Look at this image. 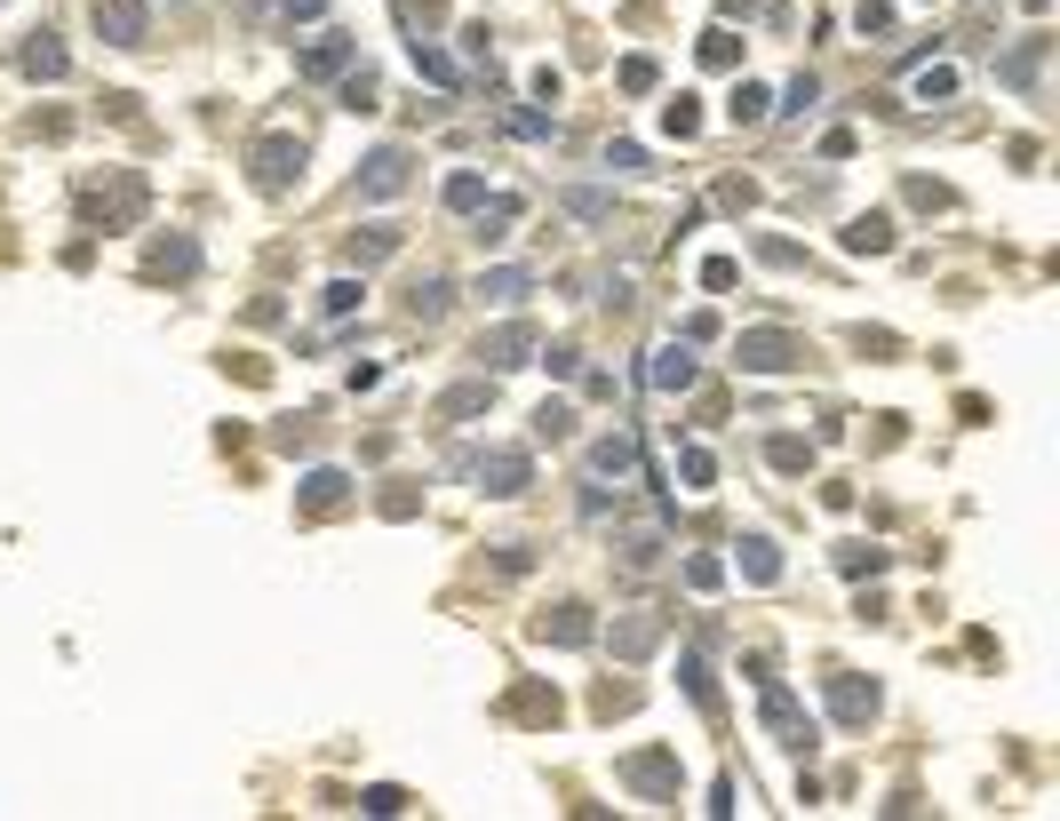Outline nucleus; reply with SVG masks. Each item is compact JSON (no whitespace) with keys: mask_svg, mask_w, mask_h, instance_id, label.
Masks as SVG:
<instances>
[{"mask_svg":"<svg viewBox=\"0 0 1060 821\" xmlns=\"http://www.w3.org/2000/svg\"><path fill=\"white\" fill-rule=\"evenodd\" d=\"M909 96H917V105H949V96H956V64H926Z\"/></svg>","mask_w":1060,"mask_h":821,"instance_id":"473e14b6","label":"nucleus"},{"mask_svg":"<svg viewBox=\"0 0 1060 821\" xmlns=\"http://www.w3.org/2000/svg\"><path fill=\"white\" fill-rule=\"evenodd\" d=\"M662 128H670V136H694V128H702V105H694V96H670V105H662Z\"/></svg>","mask_w":1060,"mask_h":821,"instance_id":"a18cd8bd","label":"nucleus"},{"mask_svg":"<svg viewBox=\"0 0 1060 821\" xmlns=\"http://www.w3.org/2000/svg\"><path fill=\"white\" fill-rule=\"evenodd\" d=\"M678 478H686L694 495H702V487H717V455H710V447H678Z\"/></svg>","mask_w":1060,"mask_h":821,"instance_id":"f704fd0d","label":"nucleus"},{"mask_svg":"<svg viewBox=\"0 0 1060 821\" xmlns=\"http://www.w3.org/2000/svg\"><path fill=\"white\" fill-rule=\"evenodd\" d=\"M463 56H470V64H487V56H495V48H487V24H463Z\"/></svg>","mask_w":1060,"mask_h":821,"instance_id":"4d7b16f0","label":"nucleus"},{"mask_svg":"<svg viewBox=\"0 0 1060 821\" xmlns=\"http://www.w3.org/2000/svg\"><path fill=\"white\" fill-rule=\"evenodd\" d=\"M295 487H303V510H335V503H351V471L320 463V471H303Z\"/></svg>","mask_w":1060,"mask_h":821,"instance_id":"412c9836","label":"nucleus"},{"mask_svg":"<svg viewBox=\"0 0 1060 821\" xmlns=\"http://www.w3.org/2000/svg\"><path fill=\"white\" fill-rule=\"evenodd\" d=\"M559 208H566L574 224H606V216H614V192H606V184H566Z\"/></svg>","mask_w":1060,"mask_h":821,"instance_id":"393cba45","label":"nucleus"},{"mask_svg":"<svg viewBox=\"0 0 1060 821\" xmlns=\"http://www.w3.org/2000/svg\"><path fill=\"white\" fill-rule=\"evenodd\" d=\"M399 256V224H367V231H351V263L367 271V263H391Z\"/></svg>","mask_w":1060,"mask_h":821,"instance_id":"cd10ccee","label":"nucleus"},{"mask_svg":"<svg viewBox=\"0 0 1060 821\" xmlns=\"http://www.w3.org/2000/svg\"><path fill=\"white\" fill-rule=\"evenodd\" d=\"M407 184H415V152H407V144H375V152L359 160V176H351L359 199H399Z\"/></svg>","mask_w":1060,"mask_h":821,"instance_id":"6e6552de","label":"nucleus"},{"mask_svg":"<svg viewBox=\"0 0 1060 821\" xmlns=\"http://www.w3.org/2000/svg\"><path fill=\"white\" fill-rule=\"evenodd\" d=\"M853 32H862V41L894 32V0H853Z\"/></svg>","mask_w":1060,"mask_h":821,"instance_id":"a19ab883","label":"nucleus"},{"mask_svg":"<svg viewBox=\"0 0 1060 821\" xmlns=\"http://www.w3.org/2000/svg\"><path fill=\"white\" fill-rule=\"evenodd\" d=\"M909 208H949V184H933V176H909Z\"/></svg>","mask_w":1060,"mask_h":821,"instance_id":"603ef678","label":"nucleus"},{"mask_svg":"<svg viewBox=\"0 0 1060 821\" xmlns=\"http://www.w3.org/2000/svg\"><path fill=\"white\" fill-rule=\"evenodd\" d=\"M574 431V399H542L534 407V439H566Z\"/></svg>","mask_w":1060,"mask_h":821,"instance_id":"ea45409f","label":"nucleus"},{"mask_svg":"<svg viewBox=\"0 0 1060 821\" xmlns=\"http://www.w3.org/2000/svg\"><path fill=\"white\" fill-rule=\"evenodd\" d=\"M583 463H591V478H638V487H646V455H638L630 431H598Z\"/></svg>","mask_w":1060,"mask_h":821,"instance_id":"9b49d317","label":"nucleus"},{"mask_svg":"<svg viewBox=\"0 0 1060 821\" xmlns=\"http://www.w3.org/2000/svg\"><path fill=\"white\" fill-rule=\"evenodd\" d=\"M527 295H534V271H527V263H495V271H478V303H495V312H519Z\"/></svg>","mask_w":1060,"mask_h":821,"instance_id":"2eb2a0df","label":"nucleus"},{"mask_svg":"<svg viewBox=\"0 0 1060 821\" xmlns=\"http://www.w3.org/2000/svg\"><path fill=\"white\" fill-rule=\"evenodd\" d=\"M813 105H822V80H813V73H798L790 88H781V112H790V120H798V112H813Z\"/></svg>","mask_w":1060,"mask_h":821,"instance_id":"c03bdc74","label":"nucleus"},{"mask_svg":"<svg viewBox=\"0 0 1060 821\" xmlns=\"http://www.w3.org/2000/svg\"><path fill=\"white\" fill-rule=\"evenodd\" d=\"M845 256H894V216H885V208L853 216L845 224Z\"/></svg>","mask_w":1060,"mask_h":821,"instance_id":"aec40b11","label":"nucleus"},{"mask_svg":"<svg viewBox=\"0 0 1060 821\" xmlns=\"http://www.w3.org/2000/svg\"><path fill=\"white\" fill-rule=\"evenodd\" d=\"M455 471L478 478V495H502V503L534 487V455L527 447H478V455H455Z\"/></svg>","mask_w":1060,"mask_h":821,"instance_id":"20e7f679","label":"nucleus"},{"mask_svg":"<svg viewBox=\"0 0 1060 821\" xmlns=\"http://www.w3.org/2000/svg\"><path fill=\"white\" fill-rule=\"evenodd\" d=\"M766 105H774V96H766V88H758V80H742V88H734V105H726V112H734V128H758V120H766Z\"/></svg>","mask_w":1060,"mask_h":821,"instance_id":"4c0bfd02","label":"nucleus"},{"mask_svg":"<svg viewBox=\"0 0 1060 821\" xmlns=\"http://www.w3.org/2000/svg\"><path fill=\"white\" fill-rule=\"evenodd\" d=\"M407 56H415V73H423L431 88H455V80H463V73H455V56H447V48H431L423 32H415V41H407Z\"/></svg>","mask_w":1060,"mask_h":821,"instance_id":"c85d7f7f","label":"nucleus"},{"mask_svg":"<svg viewBox=\"0 0 1060 821\" xmlns=\"http://www.w3.org/2000/svg\"><path fill=\"white\" fill-rule=\"evenodd\" d=\"M822 694H830V717H837L845 734H862L869 717H877V687H869V678H853V670H837Z\"/></svg>","mask_w":1060,"mask_h":821,"instance_id":"f8f14e48","label":"nucleus"},{"mask_svg":"<svg viewBox=\"0 0 1060 821\" xmlns=\"http://www.w3.org/2000/svg\"><path fill=\"white\" fill-rule=\"evenodd\" d=\"M614 781L655 806H678V790H686V774H678V749H630L623 766H614Z\"/></svg>","mask_w":1060,"mask_h":821,"instance_id":"39448f33","label":"nucleus"},{"mask_svg":"<svg viewBox=\"0 0 1060 821\" xmlns=\"http://www.w3.org/2000/svg\"><path fill=\"white\" fill-rule=\"evenodd\" d=\"M758 717H766V734H774L781 749H790V758H805V749L822 742V726L805 717V702H798L790 687H781L774 670H758Z\"/></svg>","mask_w":1060,"mask_h":821,"instance_id":"f03ea898","label":"nucleus"},{"mask_svg":"<svg viewBox=\"0 0 1060 821\" xmlns=\"http://www.w3.org/2000/svg\"><path fill=\"white\" fill-rule=\"evenodd\" d=\"M686 591H694V598L726 591V566H717V559H686Z\"/></svg>","mask_w":1060,"mask_h":821,"instance_id":"49530a36","label":"nucleus"},{"mask_svg":"<svg viewBox=\"0 0 1060 821\" xmlns=\"http://www.w3.org/2000/svg\"><path fill=\"white\" fill-rule=\"evenodd\" d=\"M614 80H623L630 96H655V88H662V64H655V56H623V73H614Z\"/></svg>","mask_w":1060,"mask_h":821,"instance_id":"e433bc0d","label":"nucleus"},{"mask_svg":"<svg viewBox=\"0 0 1060 821\" xmlns=\"http://www.w3.org/2000/svg\"><path fill=\"white\" fill-rule=\"evenodd\" d=\"M303 160H312V144L303 136H288V128H271V136H256L248 144V176H256V192H295L303 184Z\"/></svg>","mask_w":1060,"mask_h":821,"instance_id":"7ed1b4c3","label":"nucleus"},{"mask_svg":"<svg viewBox=\"0 0 1060 821\" xmlns=\"http://www.w3.org/2000/svg\"><path fill=\"white\" fill-rule=\"evenodd\" d=\"M478 239H510V224H519L527 208H519V199H510V192H487V199H478Z\"/></svg>","mask_w":1060,"mask_h":821,"instance_id":"a878e982","label":"nucleus"},{"mask_svg":"<svg viewBox=\"0 0 1060 821\" xmlns=\"http://www.w3.org/2000/svg\"><path fill=\"white\" fill-rule=\"evenodd\" d=\"M152 280H192L199 271V239H184V231H167V239H152Z\"/></svg>","mask_w":1060,"mask_h":821,"instance_id":"a211bd4d","label":"nucleus"},{"mask_svg":"<svg viewBox=\"0 0 1060 821\" xmlns=\"http://www.w3.org/2000/svg\"><path fill=\"white\" fill-rule=\"evenodd\" d=\"M534 359H542V367H551V375H583V352H574V344H542Z\"/></svg>","mask_w":1060,"mask_h":821,"instance_id":"3c124183","label":"nucleus"},{"mask_svg":"<svg viewBox=\"0 0 1060 821\" xmlns=\"http://www.w3.org/2000/svg\"><path fill=\"white\" fill-rule=\"evenodd\" d=\"M734 280H742V263H734V256H710V263H702V288H710V295H726Z\"/></svg>","mask_w":1060,"mask_h":821,"instance_id":"8fccbe9b","label":"nucleus"},{"mask_svg":"<svg viewBox=\"0 0 1060 821\" xmlns=\"http://www.w3.org/2000/svg\"><path fill=\"white\" fill-rule=\"evenodd\" d=\"M734 566L749 574V583H781V542H774V534H742V542H734Z\"/></svg>","mask_w":1060,"mask_h":821,"instance_id":"4be33fe9","label":"nucleus"},{"mask_svg":"<svg viewBox=\"0 0 1060 821\" xmlns=\"http://www.w3.org/2000/svg\"><path fill=\"white\" fill-rule=\"evenodd\" d=\"M527 88L542 96V105H559V88H566V80H559V64H534V73H527Z\"/></svg>","mask_w":1060,"mask_h":821,"instance_id":"864d4df0","label":"nucleus"},{"mask_svg":"<svg viewBox=\"0 0 1060 821\" xmlns=\"http://www.w3.org/2000/svg\"><path fill=\"white\" fill-rule=\"evenodd\" d=\"M359 295H367L359 280H327V288H320V312H327V320H351V312H359Z\"/></svg>","mask_w":1060,"mask_h":821,"instance_id":"58836bf2","label":"nucleus"},{"mask_svg":"<svg viewBox=\"0 0 1060 821\" xmlns=\"http://www.w3.org/2000/svg\"><path fill=\"white\" fill-rule=\"evenodd\" d=\"M280 17H288V24H320L327 0H280Z\"/></svg>","mask_w":1060,"mask_h":821,"instance_id":"5fc2aeb1","label":"nucleus"},{"mask_svg":"<svg viewBox=\"0 0 1060 821\" xmlns=\"http://www.w3.org/2000/svg\"><path fill=\"white\" fill-rule=\"evenodd\" d=\"M734 359H742V375H790L798 359H805V344L790 327H742L734 335Z\"/></svg>","mask_w":1060,"mask_h":821,"instance_id":"423d86ee","label":"nucleus"},{"mask_svg":"<svg viewBox=\"0 0 1060 821\" xmlns=\"http://www.w3.org/2000/svg\"><path fill=\"white\" fill-rule=\"evenodd\" d=\"M766 463H774V471H790V478H798V471H813V439H790V431H781V439H766Z\"/></svg>","mask_w":1060,"mask_h":821,"instance_id":"7c9ffc66","label":"nucleus"},{"mask_svg":"<svg viewBox=\"0 0 1060 821\" xmlns=\"http://www.w3.org/2000/svg\"><path fill=\"white\" fill-rule=\"evenodd\" d=\"M885 566H894V551H877V542H837V574H853V583L885 574Z\"/></svg>","mask_w":1060,"mask_h":821,"instance_id":"c756f323","label":"nucleus"},{"mask_svg":"<svg viewBox=\"0 0 1060 821\" xmlns=\"http://www.w3.org/2000/svg\"><path fill=\"white\" fill-rule=\"evenodd\" d=\"M717 9H726V17H758V0H717Z\"/></svg>","mask_w":1060,"mask_h":821,"instance_id":"13d9d810","label":"nucleus"},{"mask_svg":"<svg viewBox=\"0 0 1060 821\" xmlns=\"http://www.w3.org/2000/svg\"><path fill=\"white\" fill-rule=\"evenodd\" d=\"M478 199H487V176H478V168H455V176H447V208H455V216H470Z\"/></svg>","mask_w":1060,"mask_h":821,"instance_id":"72a5a7b5","label":"nucleus"},{"mask_svg":"<svg viewBox=\"0 0 1060 821\" xmlns=\"http://www.w3.org/2000/svg\"><path fill=\"white\" fill-rule=\"evenodd\" d=\"M495 566H502V574H527V566H534V551H527V542H502V551H495Z\"/></svg>","mask_w":1060,"mask_h":821,"instance_id":"6e6d98bb","label":"nucleus"},{"mask_svg":"<svg viewBox=\"0 0 1060 821\" xmlns=\"http://www.w3.org/2000/svg\"><path fill=\"white\" fill-rule=\"evenodd\" d=\"M1037 64H1045V32H1029V41L997 64V80H1005V88H1037Z\"/></svg>","mask_w":1060,"mask_h":821,"instance_id":"bb28decb","label":"nucleus"},{"mask_svg":"<svg viewBox=\"0 0 1060 821\" xmlns=\"http://www.w3.org/2000/svg\"><path fill=\"white\" fill-rule=\"evenodd\" d=\"M351 48H359L351 32H320V41L303 48V64H295V73H303V80H335V73H351Z\"/></svg>","mask_w":1060,"mask_h":821,"instance_id":"dca6fc26","label":"nucleus"},{"mask_svg":"<svg viewBox=\"0 0 1060 821\" xmlns=\"http://www.w3.org/2000/svg\"><path fill=\"white\" fill-rule=\"evenodd\" d=\"M359 813H407V790H391V781H375V790H359Z\"/></svg>","mask_w":1060,"mask_h":821,"instance_id":"09e8293b","label":"nucleus"},{"mask_svg":"<svg viewBox=\"0 0 1060 821\" xmlns=\"http://www.w3.org/2000/svg\"><path fill=\"white\" fill-rule=\"evenodd\" d=\"M144 208H152V184L136 176V168H112L105 184H88V192H80L88 231H128V224H144Z\"/></svg>","mask_w":1060,"mask_h":821,"instance_id":"f257e3e1","label":"nucleus"},{"mask_svg":"<svg viewBox=\"0 0 1060 821\" xmlns=\"http://www.w3.org/2000/svg\"><path fill=\"white\" fill-rule=\"evenodd\" d=\"M17 73H24V80H64V73H73V56H64L56 32H32V41L17 48Z\"/></svg>","mask_w":1060,"mask_h":821,"instance_id":"f3484780","label":"nucleus"},{"mask_svg":"<svg viewBox=\"0 0 1060 821\" xmlns=\"http://www.w3.org/2000/svg\"><path fill=\"white\" fill-rule=\"evenodd\" d=\"M758 263H774V271H798V263H805V248H798V239H758Z\"/></svg>","mask_w":1060,"mask_h":821,"instance_id":"de8ad7c7","label":"nucleus"},{"mask_svg":"<svg viewBox=\"0 0 1060 821\" xmlns=\"http://www.w3.org/2000/svg\"><path fill=\"white\" fill-rule=\"evenodd\" d=\"M447 303H455V280L423 271V280L407 288V320H415V327H439V320H447Z\"/></svg>","mask_w":1060,"mask_h":821,"instance_id":"6ab92c4d","label":"nucleus"},{"mask_svg":"<svg viewBox=\"0 0 1060 821\" xmlns=\"http://www.w3.org/2000/svg\"><path fill=\"white\" fill-rule=\"evenodd\" d=\"M487 407H495V375H478V384H455L447 399H439V415H447V423H470V415H487Z\"/></svg>","mask_w":1060,"mask_h":821,"instance_id":"b1692460","label":"nucleus"},{"mask_svg":"<svg viewBox=\"0 0 1060 821\" xmlns=\"http://www.w3.org/2000/svg\"><path fill=\"white\" fill-rule=\"evenodd\" d=\"M646 384H655V391H670V399H686V391L702 384V359H694V344H686V335H670V344H655V352H646Z\"/></svg>","mask_w":1060,"mask_h":821,"instance_id":"9d476101","label":"nucleus"},{"mask_svg":"<svg viewBox=\"0 0 1060 821\" xmlns=\"http://www.w3.org/2000/svg\"><path fill=\"white\" fill-rule=\"evenodd\" d=\"M88 24L105 48H144L152 41V9L144 0H88Z\"/></svg>","mask_w":1060,"mask_h":821,"instance_id":"1a4fd4ad","label":"nucleus"},{"mask_svg":"<svg viewBox=\"0 0 1060 821\" xmlns=\"http://www.w3.org/2000/svg\"><path fill=\"white\" fill-rule=\"evenodd\" d=\"M702 64H710V73H734V64H742V41H734L726 24H717V32H702Z\"/></svg>","mask_w":1060,"mask_h":821,"instance_id":"c9c22d12","label":"nucleus"},{"mask_svg":"<svg viewBox=\"0 0 1060 821\" xmlns=\"http://www.w3.org/2000/svg\"><path fill=\"white\" fill-rule=\"evenodd\" d=\"M335 96H344V112H375V96H383V88H375V73H344V88H335Z\"/></svg>","mask_w":1060,"mask_h":821,"instance_id":"37998d69","label":"nucleus"},{"mask_svg":"<svg viewBox=\"0 0 1060 821\" xmlns=\"http://www.w3.org/2000/svg\"><path fill=\"white\" fill-rule=\"evenodd\" d=\"M534 638H542V646H566V655H574V646H591V638H598V623H591V606H583V598H559V606L534 623Z\"/></svg>","mask_w":1060,"mask_h":821,"instance_id":"ddd939ff","label":"nucleus"},{"mask_svg":"<svg viewBox=\"0 0 1060 821\" xmlns=\"http://www.w3.org/2000/svg\"><path fill=\"white\" fill-rule=\"evenodd\" d=\"M502 128H510V136H527V144H551V136H559L551 112H502Z\"/></svg>","mask_w":1060,"mask_h":821,"instance_id":"79ce46f5","label":"nucleus"},{"mask_svg":"<svg viewBox=\"0 0 1060 821\" xmlns=\"http://www.w3.org/2000/svg\"><path fill=\"white\" fill-rule=\"evenodd\" d=\"M678 687H686L694 710L717 717V678H710V655H702V646H686V655H678Z\"/></svg>","mask_w":1060,"mask_h":821,"instance_id":"5701e85b","label":"nucleus"},{"mask_svg":"<svg viewBox=\"0 0 1060 821\" xmlns=\"http://www.w3.org/2000/svg\"><path fill=\"white\" fill-rule=\"evenodd\" d=\"M534 352H542V327L534 320H502V327H487V335H478V367H487V375H510V367H534Z\"/></svg>","mask_w":1060,"mask_h":821,"instance_id":"0eeeda50","label":"nucleus"},{"mask_svg":"<svg viewBox=\"0 0 1060 821\" xmlns=\"http://www.w3.org/2000/svg\"><path fill=\"white\" fill-rule=\"evenodd\" d=\"M606 646H614V662H646V655H655V646H662V614H623V623H614L606 630Z\"/></svg>","mask_w":1060,"mask_h":821,"instance_id":"4468645a","label":"nucleus"},{"mask_svg":"<svg viewBox=\"0 0 1060 821\" xmlns=\"http://www.w3.org/2000/svg\"><path fill=\"white\" fill-rule=\"evenodd\" d=\"M510 717H534V726H559V694H551V687H519V694H510Z\"/></svg>","mask_w":1060,"mask_h":821,"instance_id":"2f4dec72","label":"nucleus"}]
</instances>
